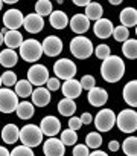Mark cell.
Here are the masks:
<instances>
[{
  "label": "cell",
  "instance_id": "5bb4252c",
  "mask_svg": "<svg viewBox=\"0 0 137 156\" xmlns=\"http://www.w3.org/2000/svg\"><path fill=\"white\" fill-rule=\"evenodd\" d=\"M61 90H62V95L68 100H76L81 92H82V87L79 84L78 80L72 78V80H65L62 84H61Z\"/></svg>",
  "mask_w": 137,
  "mask_h": 156
},
{
  "label": "cell",
  "instance_id": "603a6c76",
  "mask_svg": "<svg viewBox=\"0 0 137 156\" xmlns=\"http://www.w3.org/2000/svg\"><path fill=\"white\" fill-rule=\"evenodd\" d=\"M18 133H20V129L15 124H6L2 129V139L5 144H15L18 139Z\"/></svg>",
  "mask_w": 137,
  "mask_h": 156
},
{
  "label": "cell",
  "instance_id": "8d00e7d4",
  "mask_svg": "<svg viewBox=\"0 0 137 156\" xmlns=\"http://www.w3.org/2000/svg\"><path fill=\"white\" fill-rule=\"evenodd\" d=\"M9 156H35L34 150L26 145H17L12 151H9Z\"/></svg>",
  "mask_w": 137,
  "mask_h": 156
},
{
  "label": "cell",
  "instance_id": "e0dca14e",
  "mask_svg": "<svg viewBox=\"0 0 137 156\" xmlns=\"http://www.w3.org/2000/svg\"><path fill=\"white\" fill-rule=\"evenodd\" d=\"M113 29H114V26H113L111 20H108V19H99V20H96V23L93 26L95 35L98 38H108L113 34Z\"/></svg>",
  "mask_w": 137,
  "mask_h": 156
},
{
  "label": "cell",
  "instance_id": "ab89813d",
  "mask_svg": "<svg viewBox=\"0 0 137 156\" xmlns=\"http://www.w3.org/2000/svg\"><path fill=\"white\" fill-rule=\"evenodd\" d=\"M73 156H89L90 154V148L85 145V144H78L73 147V151H72Z\"/></svg>",
  "mask_w": 137,
  "mask_h": 156
},
{
  "label": "cell",
  "instance_id": "816d5d0a",
  "mask_svg": "<svg viewBox=\"0 0 137 156\" xmlns=\"http://www.w3.org/2000/svg\"><path fill=\"white\" fill-rule=\"evenodd\" d=\"M0 86H2V76H0Z\"/></svg>",
  "mask_w": 137,
  "mask_h": 156
},
{
  "label": "cell",
  "instance_id": "f6af8a7d",
  "mask_svg": "<svg viewBox=\"0 0 137 156\" xmlns=\"http://www.w3.org/2000/svg\"><path fill=\"white\" fill-rule=\"evenodd\" d=\"M73 3H75L76 6H84V8H85V6L90 3V0H75Z\"/></svg>",
  "mask_w": 137,
  "mask_h": 156
},
{
  "label": "cell",
  "instance_id": "8992f818",
  "mask_svg": "<svg viewBox=\"0 0 137 156\" xmlns=\"http://www.w3.org/2000/svg\"><path fill=\"white\" fill-rule=\"evenodd\" d=\"M53 72L56 75V78L59 80H72V78L76 75L78 69H76V64L72 61V60H68V58H59L55 61L53 64Z\"/></svg>",
  "mask_w": 137,
  "mask_h": 156
},
{
  "label": "cell",
  "instance_id": "44dd1931",
  "mask_svg": "<svg viewBox=\"0 0 137 156\" xmlns=\"http://www.w3.org/2000/svg\"><path fill=\"white\" fill-rule=\"evenodd\" d=\"M50 103V92L46 87H37L32 90V104L38 107H46Z\"/></svg>",
  "mask_w": 137,
  "mask_h": 156
},
{
  "label": "cell",
  "instance_id": "ee69618b",
  "mask_svg": "<svg viewBox=\"0 0 137 156\" xmlns=\"http://www.w3.org/2000/svg\"><path fill=\"white\" fill-rule=\"evenodd\" d=\"M108 148H110L111 151H117V150H119V142H117V141H110Z\"/></svg>",
  "mask_w": 137,
  "mask_h": 156
},
{
  "label": "cell",
  "instance_id": "836d02e7",
  "mask_svg": "<svg viewBox=\"0 0 137 156\" xmlns=\"http://www.w3.org/2000/svg\"><path fill=\"white\" fill-rule=\"evenodd\" d=\"M78 141V133L70 130V129H67L61 133V142L67 147V145H75Z\"/></svg>",
  "mask_w": 137,
  "mask_h": 156
},
{
  "label": "cell",
  "instance_id": "4dcf8cb0",
  "mask_svg": "<svg viewBox=\"0 0 137 156\" xmlns=\"http://www.w3.org/2000/svg\"><path fill=\"white\" fill-rule=\"evenodd\" d=\"M122 150L126 156H137V138L128 136L122 144Z\"/></svg>",
  "mask_w": 137,
  "mask_h": 156
},
{
  "label": "cell",
  "instance_id": "ba28073f",
  "mask_svg": "<svg viewBox=\"0 0 137 156\" xmlns=\"http://www.w3.org/2000/svg\"><path fill=\"white\" fill-rule=\"evenodd\" d=\"M49 80V70L44 64H34L29 67L28 70V81L32 86H38L43 87V84H46Z\"/></svg>",
  "mask_w": 137,
  "mask_h": 156
},
{
  "label": "cell",
  "instance_id": "d6a6232c",
  "mask_svg": "<svg viewBox=\"0 0 137 156\" xmlns=\"http://www.w3.org/2000/svg\"><path fill=\"white\" fill-rule=\"evenodd\" d=\"M85 145L89 148H99L102 145V135L98 133V132H90L87 136H85Z\"/></svg>",
  "mask_w": 137,
  "mask_h": 156
},
{
  "label": "cell",
  "instance_id": "d590c367",
  "mask_svg": "<svg viewBox=\"0 0 137 156\" xmlns=\"http://www.w3.org/2000/svg\"><path fill=\"white\" fill-rule=\"evenodd\" d=\"M0 76H2V84H5V87L15 86V83H17V75H15V72H12V70H6V72H3Z\"/></svg>",
  "mask_w": 137,
  "mask_h": 156
},
{
  "label": "cell",
  "instance_id": "4316f807",
  "mask_svg": "<svg viewBox=\"0 0 137 156\" xmlns=\"http://www.w3.org/2000/svg\"><path fill=\"white\" fill-rule=\"evenodd\" d=\"M15 112H17V116H18L20 119H29V118L34 116L35 109H34V104H32V103H29V101H22V103H18Z\"/></svg>",
  "mask_w": 137,
  "mask_h": 156
},
{
  "label": "cell",
  "instance_id": "4fadbf2b",
  "mask_svg": "<svg viewBox=\"0 0 137 156\" xmlns=\"http://www.w3.org/2000/svg\"><path fill=\"white\" fill-rule=\"evenodd\" d=\"M43 151H44L46 156H64V153H65V145L61 142V139L49 138L47 141H44Z\"/></svg>",
  "mask_w": 137,
  "mask_h": 156
},
{
  "label": "cell",
  "instance_id": "f1b7e54d",
  "mask_svg": "<svg viewBox=\"0 0 137 156\" xmlns=\"http://www.w3.org/2000/svg\"><path fill=\"white\" fill-rule=\"evenodd\" d=\"M122 54L126 58H129V60L137 58V41L134 38H128L126 41H123V44H122Z\"/></svg>",
  "mask_w": 137,
  "mask_h": 156
},
{
  "label": "cell",
  "instance_id": "52a82bcc",
  "mask_svg": "<svg viewBox=\"0 0 137 156\" xmlns=\"http://www.w3.org/2000/svg\"><path fill=\"white\" fill-rule=\"evenodd\" d=\"M18 106V97L14 90L8 87H0V112L2 113H12Z\"/></svg>",
  "mask_w": 137,
  "mask_h": 156
},
{
  "label": "cell",
  "instance_id": "7a4b0ae2",
  "mask_svg": "<svg viewBox=\"0 0 137 156\" xmlns=\"http://www.w3.org/2000/svg\"><path fill=\"white\" fill-rule=\"evenodd\" d=\"M93 51H95V48H93L92 40L87 38V37H84V35H76L70 41V52L78 60L90 58L92 54H93Z\"/></svg>",
  "mask_w": 137,
  "mask_h": 156
},
{
  "label": "cell",
  "instance_id": "681fc988",
  "mask_svg": "<svg viewBox=\"0 0 137 156\" xmlns=\"http://www.w3.org/2000/svg\"><path fill=\"white\" fill-rule=\"evenodd\" d=\"M2 44H3V34L0 32V46H2Z\"/></svg>",
  "mask_w": 137,
  "mask_h": 156
},
{
  "label": "cell",
  "instance_id": "7dc6e473",
  "mask_svg": "<svg viewBox=\"0 0 137 156\" xmlns=\"http://www.w3.org/2000/svg\"><path fill=\"white\" fill-rule=\"evenodd\" d=\"M89 156H108L105 151H101V150H95L93 153H90Z\"/></svg>",
  "mask_w": 137,
  "mask_h": 156
},
{
  "label": "cell",
  "instance_id": "8fae6325",
  "mask_svg": "<svg viewBox=\"0 0 137 156\" xmlns=\"http://www.w3.org/2000/svg\"><path fill=\"white\" fill-rule=\"evenodd\" d=\"M41 49H43V54H46L47 57H56L62 51V41L56 35H49L43 40Z\"/></svg>",
  "mask_w": 137,
  "mask_h": 156
},
{
  "label": "cell",
  "instance_id": "30bf717a",
  "mask_svg": "<svg viewBox=\"0 0 137 156\" xmlns=\"http://www.w3.org/2000/svg\"><path fill=\"white\" fill-rule=\"evenodd\" d=\"M3 25L9 29V31H18L20 26H23V20H25V16L22 14L20 9H8L3 16Z\"/></svg>",
  "mask_w": 137,
  "mask_h": 156
},
{
  "label": "cell",
  "instance_id": "277c9868",
  "mask_svg": "<svg viewBox=\"0 0 137 156\" xmlns=\"http://www.w3.org/2000/svg\"><path fill=\"white\" fill-rule=\"evenodd\" d=\"M43 55V49H41V43L35 38H28L23 40L22 46H20V57L28 61V63H35L41 58Z\"/></svg>",
  "mask_w": 137,
  "mask_h": 156
},
{
  "label": "cell",
  "instance_id": "f907efd6",
  "mask_svg": "<svg viewBox=\"0 0 137 156\" xmlns=\"http://www.w3.org/2000/svg\"><path fill=\"white\" fill-rule=\"evenodd\" d=\"M2 6H3V2H2V0H0V11H2Z\"/></svg>",
  "mask_w": 137,
  "mask_h": 156
},
{
  "label": "cell",
  "instance_id": "7c38bea8",
  "mask_svg": "<svg viewBox=\"0 0 137 156\" xmlns=\"http://www.w3.org/2000/svg\"><path fill=\"white\" fill-rule=\"evenodd\" d=\"M40 130H41L43 135H47L49 138H55V135H58L59 130H61V122L56 116H52V115L44 116L41 119Z\"/></svg>",
  "mask_w": 137,
  "mask_h": 156
},
{
  "label": "cell",
  "instance_id": "7402d4cb",
  "mask_svg": "<svg viewBox=\"0 0 137 156\" xmlns=\"http://www.w3.org/2000/svg\"><path fill=\"white\" fill-rule=\"evenodd\" d=\"M119 19H120L122 26H125L126 29L128 28H134L137 25V11L134 8H131V6L123 8L120 16H119Z\"/></svg>",
  "mask_w": 137,
  "mask_h": 156
},
{
  "label": "cell",
  "instance_id": "d6986e66",
  "mask_svg": "<svg viewBox=\"0 0 137 156\" xmlns=\"http://www.w3.org/2000/svg\"><path fill=\"white\" fill-rule=\"evenodd\" d=\"M0 32L3 34V43L8 46V49L15 51L17 48L22 46V43H23V35H22L18 31H5V28H3V31H0Z\"/></svg>",
  "mask_w": 137,
  "mask_h": 156
},
{
  "label": "cell",
  "instance_id": "ffe728a7",
  "mask_svg": "<svg viewBox=\"0 0 137 156\" xmlns=\"http://www.w3.org/2000/svg\"><path fill=\"white\" fill-rule=\"evenodd\" d=\"M122 95H123V100H125V103H126L128 106L135 107V106H137V81H135V80L129 81V83L123 87Z\"/></svg>",
  "mask_w": 137,
  "mask_h": 156
},
{
  "label": "cell",
  "instance_id": "7bdbcfd3",
  "mask_svg": "<svg viewBox=\"0 0 137 156\" xmlns=\"http://www.w3.org/2000/svg\"><path fill=\"white\" fill-rule=\"evenodd\" d=\"M79 119H81V122H82V126H84V124H90V122L93 121V116H92L89 112H85V113H82V115L79 116Z\"/></svg>",
  "mask_w": 137,
  "mask_h": 156
},
{
  "label": "cell",
  "instance_id": "5b68a950",
  "mask_svg": "<svg viewBox=\"0 0 137 156\" xmlns=\"http://www.w3.org/2000/svg\"><path fill=\"white\" fill-rule=\"evenodd\" d=\"M116 124L120 132L132 133L137 129V113L134 109H125L116 116Z\"/></svg>",
  "mask_w": 137,
  "mask_h": 156
},
{
  "label": "cell",
  "instance_id": "bcb514c9",
  "mask_svg": "<svg viewBox=\"0 0 137 156\" xmlns=\"http://www.w3.org/2000/svg\"><path fill=\"white\" fill-rule=\"evenodd\" d=\"M0 156H9V150L5 145H0Z\"/></svg>",
  "mask_w": 137,
  "mask_h": 156
},
{
  "label": "cell",
  "instance_id": "e575fe53",
  "mask_svg": "<svg viewBox=\"0 0 137 156\" xmlns=\"http://www.w3.org/2000/svg\"><path fill=\"white\" fill-rule=\"evenodd\" d=\"M111 35H114V40H117V41H126L129 38V29H126L125 26L120 25V26H116L113 29Z\"/></svg>",
  "mask_w": 137,
  "mask_h": 156
},
{
  "label": "cell",
  "instance_id": "60d3db41",
  "mask_svg": "<svg viewBox=\"0 0 137 156\" xmlns=\"http://www.w3.org/2000/svg\"><path fill=\"white\" fill-rule=\"evenodd\" d=\"M81 127H82V122H81V119H79V118H76V116H72L70 119H68V129H70V130H73V132H78Z\"/></svg>",
  "mask_w": 137,
  "mask_h": 156
},
{
  "label": "cell",
  "instance_id": "ac0fdd59",
  "mask_svg": "<svg viewBox=\"0 0 137 156\" xmlns=\"http://www.w3.org/2000/svg\"><path fill=\"white\" fill-rule=\"evenodd\" d=\"M107 101H108V94L105 89L95 86L93 89L89 90V103L93 107H102Z\"/></svg>",
  "mask_w": 137,
  "mask_h": 156
},
{
  "label": "cell",
  "instance_id": "83f0119b",
  "mask_svg": "<svg viewBox=\"0 0 137 156\" xmlns=\"http://www.w3.org/2000/svg\"><path fill=\"white\" fill-rule=\"evenodd\" d=\"M76 110V104L73 100H68V98H62L58 103V112L62 116H72Z\"/></svg>",
  "mask_w": 137,
  "mask_h": 156
},
{
  "label": "cell",
  "instance_id": "9a60e30c",
  "mask_svg": "<svg viewBox=\"0 0 137 156\" xmlns=\"http://www.w3.org/2000/svg\"><path fill=\"white\" fill-rule=\"evenodd\" d=\"M23 26H25V29L29 34H38L44 28V20H43V17L37 16L35 12L34 14H28L25 17V20H23Z\"/></svg>",
  "mask_w": 137,
  "mask_h": 156
},
{
  "label": "cell",
  "instance_id": "9c48e42d",
  "mask_svg": "<svg viewBox=\"0 0 137 156\" xmlns=\"http://www.w3.org/2000/svg\"><path fill=\"white\" fill-rule=\"evenodd\" d=\"M116 124V115L111 109H102L95 118V126L99 132H110Z\"/></svg>",
  "mask_w": 137,
  "mask_h": 156
},
{
  "label": "cell",
  "instance_id": "2e32d148",
  "mask_svg": "<svg viewBox=\"0 0 137 156\" xmlns=\"http://www.w3.org/2000/svg\"><path fill=\"white\" fill-rule=\"evenodd\" d=\"M68 25H70V28H72V31H73L75 34L81 35V34H84V32L89 31V28H90V20H89L84 14H76V16H73L70 20H68Z\"/></svg>",
  "mask_w": 137,
  "mask_h": 156
},
{
  "label": "cell",
  "instance_id": "f35d334b",
  "mask_svg": "<svg viewBox=\"0 0 137 156\" xmlns=\"http://www.w3.org/2000/svg\"><path fill=\"white\" fill-rule=\"evenodd\" d=\"M79 84H81L82 90H84V89H85V90H90V89H93V87L96 86V80H95L93 75H84V76L81 78Z\"/></svg>",
  "mask_w": 137,
  "mask_h": 156
},
{
  "label": "cell",
  "instance_id": "d4e9b609",
  "mask_svg": "<svg viewBox=\"0 0 137 156\" xmlns=\"http://www.w3.org/2000/svg\"><path fill=\"white\" fill-rule=\"evenodd\" d=\"M18 61V55L12 49H5L0 52V64L3 67H14Z\"/></svg>",
  "mask_w": 137,
  "mask_h": 156
},
{
  "label": "cell",
  "instance_id": "1f68e13d",
  "mask_svg": "<svg viewBox=\"0 0 137 156\" xmlns=\"http://www.w3.org/2000/svg\"><path fill=\"white\" fill-rule=\"evenodd\" d=\"M35 14L40 17L50 16L52 14V2H49V0H38L35 3Z\"/></svg>",
  "mask_w": 137,
  "mask_h": 156
},
{
  "label": "cell",
  "instance_id": "74e56055",
  "mask_svg": "<svg viewBox=\"0 0 137 156\" xmlns=\"http://www.w3.org/2000/svg\"><path fill=\"white\" fill-rule=\"evenodd\" d=\"M95 54H96V57H98L99 60L104 61L105 58H108V57L111 55V49H110L108 44H99V46L95 48Z\"/></svg>",
  "mask_w": 137,
  "mask_h": 156
},
{
  "label": "cell",
  "instance_id": "b9f144b4",
  "mask_svg": "<svg viewBox=\"0 0 137 156\" xmlns=\"http://www.w3.org/2000/svg\"><path fill=\"white\" fill-rule=\"evenodd\" d=\"M46 84H47V90H53V92L61 87V83H59L58 78H49Z\"/></svg>",
  "mask_w": 137,
  "mask_h": 156
},
{
  "label": "cell",
  "instance_id": "cb8c5ba5",
  "mask_svg": "<svg viewBox=\"0 0 137 156\" xmlns=\"http://www.w3.org/2000/svg\"><path fill=\"white\" fill-rule=\"evenodd\" d=\"M49 22H50L52 28H55V29H64L68 25V17L65 16L64 11H53L49 16Z\"/></svg>",
  "mask_w": 137,
  "mask_h": 156
},
{
  "label": "cell",
  "instance_id": "3957f363",
  "mask_svg": "<svg viewBox=\"0 0 137 156\" xmlns=\"http://www.w3.org/2000/svg\"><path fill=\"white\" fill-rule=\"evenodd\" d=\"M18 139L22 141L23 145L26 147H38L41 145V141H43V133L40 130L38 126L35 124H26L25 127L20 129V133H18Z\"/></svg>",
  "mask_w": 137,
  "mask_h": 156
},
{
  "label": "cell",
  "instance_id": "6da1fadb",
  "mask_svg": "<svg viewBox=\"0 0 137 156\" xmlns=\"http://www.w3.org/2000/svg\"><path fill=\"white\" fill-rule=\"evenodd\" d=\"M101 75L107 83H117L125 75V63L117 55H110L102 61Z\"/></svg>",
  "mask_w": 137,
  "mask_h": 156
},
{
  "label": "cell",
  "instance_id": "484cf974",
  "mask_svg": "<svg viewBox=\"0 0 137 156\" xmlns=\"http://www.w3.org/2000/svg\"><path fill=\"white\" fill-rule=\"evenodd\" d=\"M102 14H104V8L101 3H96V2H90L87 6H85V17L89 20H99L102 19Z\"/></svg>",
  "mask_w": 137,
  "mask_h": 156
},
{
  "label": "cell",
  "instance_id": "f546056e",
  "mask_svg": "<svg viewBox=\"0 0 137 156\" xmlns=\"http://www.w3.org/2000/svg\"><path fill=\"white\" fill-rule=\"evenodd\" d=\"M15 95L18 98H28L32 95V84L28 80H20L15 83Z\"/></svg>",
  "mask_w": 137,
  "mask_h": 156
},
{
  "label": "cell",
  "instance_id": "c3c4849f",
  "mask_svg": "<svg viewBox=\"0 0 137 156\" xmlns=\"http://www.w3.org/2000/svg\"><path fill=\"white\" fill-rule=\"evenodd\" d=\"M110 5H120V0H110Z\"/></svg>",
  "mask_w": 137,
  "mask_h": 156
}]
</instances>
